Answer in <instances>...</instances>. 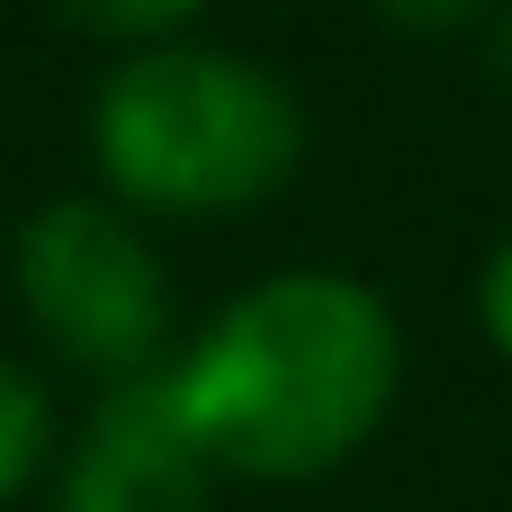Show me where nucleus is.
<instances>
[{
	"instance_id": "nucleus-1",
	"label": "nucleus",
	"mask_w": 512,
	"mask_h": 512,
	"mask_svg": "<svg viewBox=\"0 0 512 512\" xmlns=\"http://www.w3.org/2000/svg\"><path fill=\"white\" fill-rule=\"evenodd\" d=\"M405 333L378 288L342 270H288L243 288L198 351L171 369V396L216 468L234 477H324L396 405Z\"/></svg>"
},
{
	"instance_id": "nucleus-2",
	"label": "nucleus",
	"mask_w": 512,
	"mask_h": 512,
	"mask_svg": "<svg viewBox=\"0 0 512 512\" xmlns=\"http://www.w3.org/2000/svg\"><path fill=\"white\" fill-rule=\"evenodd\" d=\"M99 171L135 207L162 216H234L261 207L306 162V108L243 54L153 45L126 54L99 90Z\"/></svg>"
},
{
	"instance_id": "nucleus-3",
	"label": "nucleus",
	"mask_w": 512,
	"mask_h": 512,
	"mask_svg": "<svg viewBox=\"0 0 512 512\" xmlns=\"http://www.w3.org/2000/svg\"><path fill=\"white\" fill-rule=\"evenodd\" d=\"M18 297L63 360L99 369L108 387L153 378L162 333H171V279L117 207H99V198L36 207L18 234Z\"/></svg>"
},
{
	"instance_id": "nucleus-4",
	"label": "nucleus",
	"mask_w": 512,
	"mask_h": 512,
	"mask_svg": "<svg viewBox=\"0 0 512 512\" xmlns=\"http://www.w3.org/2000/svg\"><path fill=\"white\" fill-rule=\"evenodd\" d=\"M216 504V459L189 432L171 369L117 378L63 468V512H207Z\"/></svg>"
},
{
	"instance_id": "nucleus-5",
	"label": "nucleus",
	"mask_w": 512,
	"mask_h": 512,
	"mask_svg": "<svg viewBox=\"0 0 512 512\" xmlns=\"http://www.w3.org/2000/svg\"><path fill=\"white\" fill-rule=\"evenodd\" d=\"M45 450H54V405H45V387H36L18 360H0V504L45 468Z\"/></svg>"
},
{
	"instance_id": "nucleus-6",
	"label": "nucleus",
	"mask_w": 512,
	"mask_h": 512,
	"mask_svg": "<svg viewBox=\"0 0 512 512\" xmlns=\"http://www.w3.org/2000/svg\"><path fill=\"white\" fill-rule=\"evenodd\" d=\"M81 27H99V36H171V27H189L207 0H63Z\"/></svg>"
},
{
	"instance_id": "nucleus-7",
	"label": "nucleus",
	"mask_w": 512,
	"mask_h": 512,
	"mask_svg": "<svg viewBox=\"0 0 512 512\" xmlns=\"http://www.w3.org/2000/svg\"><path fill=\"white\" fill-rule=\"evenodd\" d=\"M477 315H486V342L512 360V234L495 243V261H486V279H477Z\"/></svg>"
},
{
	"instance_id": "nucleus-8",
	"label": "nucleus",
	"mask_w": 512,
	"mask_h": 512,
	"mask_svg": "<svg viewBox=\"0 0 512 512\" xmlns=\"http://www.w3.org/2000/svg\"><path fill=\"white\" fill-rule=\"evenodd\" d=\"M396 27H414V36H441V27H468V18H486V0H378Z\"/></svg>"
},
{
	"instance_id": "nucleus-9",
	"label": "nucleus",
	"mask_w": 512,
	"mask_h": 512,
	"mask_svg": "<svg viewBox=\"0 0 512 512\" xmlns=\"http://www.w3.org/2000/svg\"><path fill=\"white\" fill-rule=\"evenodd\" d=\"M495 45H504V72H512V18H504V36H495Z\"/></svg>"
}]
</instances>
